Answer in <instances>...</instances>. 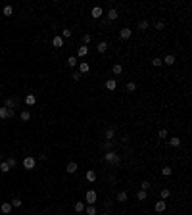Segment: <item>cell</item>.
<instances>
[{
	"mask_svg": "<svg viewBox=\"0 0 192 215\" xmlns=\"http://www.w3.org/2000/svg\"><path fill=\"white\" fill-rule=\"evenodd\" d=\"M104 160H106L108 163H112V165H117L121 158H119V154H117V152H113V150H108L106 154H104Z\"/></svg>",
	"mask_w": 192,
	"mask_h": 215,
	"instance_id": "cell-1",
	"label": "cell"
},
{
	"mask_svg": "<svg viewBox=\"0 0 192 215\" xmlns=\"http://www.w3.org/2000/svg\"><path fill=\"white\" fill-rule=\"evenodd\" d=\"M96 198H98L96 190H87V194H85V200H87V204H89V206H94Z\"/></svg>",
	"mask_w": 192,
	"mask_h": 215,
	"instance_id": "cell-2",
	"label": "cell"
},
{
	"mask_svg": "<svg viewBox=\"0 0 192 215\" xmlns=\"http://www.w3.org/2000/svg\"><path fill=\"white\" fill-rule=\"evenodd\" d=\"M35 165H37V161H35V158H31V156H27V158L23 160V167H25L27 171L35 169Z\"/></svg>",
	"mask_w": 192,
	"mask_h": 215,
	"instance_id": "cell-3",
	"label": "cell"
},
{
	"mask_svg": "<svg viewBox=\"0 0 192 215\" xmlns=\"http://www.w3.org/2000/svg\"><path fill=\"white\" fill-rule=\"evenodd\" d=\"M133 36V31L129 29V27H123L121 31H119V39H123V40H129Z\"/></svg>",
	"mask_w": 192,
	"mask_h": 215,
	"instance_id": "cell-4",
	"label": "cell"
},
{
	"mask_svg": "<svg viewBox=\"0 0 192 215\" xmlns=\"http://www.w3.org/2000/svg\"><path fill=\"white\" fill-rule=\"evenodd\" d=\"M90 15H92V19H100L102 15H104V10L100 6H94V8L90 10Z\"/></svg>",
	"mask_w": 192,
	"mask_h": 215,
	"instance_id": "cell-5",
	"label": "cell"
},
{
	"mask_svg": "<svg viewBox=\"0 0 192 215\" xmlns=\"http://www.w3.org/2000/svg\"><path fill=\"white\" fill-rule=\"evenodd\" d=\"M8 117H14V109H8V108H0V119H8Z\"/></svg>",
	"mask_w": 192,
	"mask_h": 215,
	"instance_id": "cell-6",
	"label": "cell"
},
{
	"mask_svg": "<svg viewBox=\"0 0 192 215\" xmlns=\"http://www.w3.org/2000/svg\"><path fill=\"white\" fill-rule=\"evenodd\" d=\"M165 207H167V202H165V200H158V202H156V206H154V209L158 213H163Z\"/></svg>",
	"mask_w": 192,
	"mask_h": 215,
	"instance_id": "cell-7",
	"label": "cell"
},
{
	"mask_svg": "<svg viewBox=\"0 0 192 215\" xmlns=\"http://www.w3.org/2000/svg\"><path fill=\"white\" fill-rule=\"evenodd\" d=\"M106 17H108V21H115V19L119 17L117 10L115 8H110V10H108V14H106Z\"/></svg>",
	"mask_w": 192,
	"mask_h": 215,
	"instance_id": "cell-8",
	"label": "cell"
},
{
	"mask_svg": "<svg viewBox=\"0 0 192 215\" xmlns=\"http://www.w3.org/2000/svg\"><path fill=\"white\" fill-rule=\"evenodd\" d=\"M77 169H79V165H77L75 161H69V163L65 165V173H69V175H73V173H77Z\"/></svg>",
	"mask_w": 192,
	"mask_h": 215,
	"instance_id": "cell-9",
	"label": "cell"
},
{
	"mask_svg": "<svg viewBox=\"0 0 192 215\" xmlns=\"http://www.w3.org/2000/svg\"><path fill=\"white\" fill-rule=\"evenodd\" d=\"M89 71H90L89 62H79V73L81 75H85V73H89Z\"/></svg>",
	"mask_w": 192,
	"mask_h": 215,
	"instance_id": "cell-10",
	"label": "cell"
},
{
	"mask_svg": "<svg viewBox=\"0 0 192 215\" xmlns=\"http://www.w3.org/2000/svg\"><path fill=\"white\" fill-rule=\"evenodd\" d=\"M85 179L89 181V182H94V181H96V171H94V169H89V171L85 173Z\"/></svg>",
	"mask_w": 192,
	"mask_h": 215,
	"instance_id": "cell-11",
	"label": "cell"
},
{
	"mask_svg": "<svg viewBox=\"0 0 192 215\" xmlns=\"http://www.w3.org/2000/svg\"><path fill=\"white\" fill-rule=\"evenodd\" d=\"M52 44H54L56 48H64V39H61L60 35H56L54 39H52Z\"/></svg>",
	"mask_w": 192,
	"mask_h": 215,
	"instance_id": "cell-12",
	"label": "cell"
},
{
	"mask_svg": "<svg viewBox=\"0 0 192 215\" xmlns=\"http://www.w3.org/2000/svg\"><path fill=\"white\" fill-rule=\"evenodd\" d=\"M25 104H27V106H35V104H37V96H35V94H27V96H25Z\"/></svg>",
	"mask_w": 192,
	"mask_h": 215,
	"instance_id": "cell-13",
	"label": "cell"
},
{
	"mask_svg": "<svg viewBox=\"0 0 192 215\" xmlns=\"http://www.w3.org/2000/svg\"><path fill=\"white\" fill-rule=\"evenodd\" d=\"M0 211H2L4 215L12 213V204H10V202H6V204H2V206H0Z\"/></svg>",
	"mask_w": 192,
	"mask_h": 215,
	"instance_id": "cell-14",
	"label": "cell"
},
{
	"mask_svg": "<svg viewBox=\"0 0 192 215\" xmlns=\"http://www.w3.org/2000/svg\"><path fill=\"white\" fill-rule=\"evenodd\" d=\"M162 64H165V65H173V64H175V56H173V54H167V56L162 60Z\"/></svg>",
	"mask_w": 192,
	"mask_h": 215,
	"instance_id": "cell-15",
	"label": "cell"
},
{
	"mask_svg": "<svg viewBox=\"0 0 192 215\" xmlns=\"http://www.w3.org/2000/svg\"><path fill=\"white\" fill-rule=\"evenodd\" d=\"M106 88H108V90H115V88H117V81L115 79H108L106 81Z\"/></svg>",
	"mask_w": 192,
	"mask_h": 215,
	"instance_id": "cell-16",
	"label": "cell"
},
{
	"mask_svg": "<svg viewBox=\"0 0 192 215\" xmlns=\"http://www.w3.org/2000/svg\"><path fill=\"white\" fill-rule=\"evenodd\" d=\"M87 54H89V46H85V44L79 46V50H77V56H79V58H85Z\"/></svg>",
	"mask_w": 192,
	"mask_h": 215,
	"instance_id": "cell-17",
	"label": "cell"
},
{
	"mask_svg": "<svg viewBox=\"0 0 192 215\" xmlns=\"http://www.w3.org/2000/svg\"><path fill=\"white\" fill-rule=\"evenodd\" d=\"M112 73H113V75H121V73H123V65L121 64H113Z\"/></svg>",
	"mask_w": 192,
	"mask_h": 215,
	"instance_id": "cell-18",
	"label": "cell"
},
{
	"mask_svg": "<svg viewBox=\"0 0 192 215\" xmlns=\"http://www.w3.org/2000/svg\"><path fill=\"white\" fill-rule=\"evenodd\" d=\"M73 209H75V213L85 211V202H75V204H73Z\"/></svg>",
	"mask_w": 192,
	"mask_h": 215,
	"instance_id": "cell-19",
	"label": "cell"
},
{
	"mask_svg": "<svg viewBox=\"0 0 192 215\" xmlns=\"http://www.w3.org/2000/svg\"><path fill=\"white\" fill-rule=\"evenodd\" d=\"M15 106H17V100H14V98H8L6 104H4V108H8V109H14Z\"/></svg>",
	"mask_w": 192,
	"mask_h": 215,
	"instance_id": "cell-20",
	"label": "cell"
},
{
	"mask_svg": "<svg viewBox=\"0 0 192 215\" xmlns=\"http://www.w3.org/2000/svg\"><path fill=\"white\" fill-rule=\"evenodd\" d=\"M67 65H69V67L79 65V60H77V56H69V58H67Z\"/></svg>",
	"mask_w": 192,
	"mask_h": 215,
	"instance_id": "cell-21",
	"label": "cell"
},
{
	"mask_svg": "<svg viewBox=\"0 0 192 215\" xmlns=\"http://www.w3.org/2000/svg\"><path fill=\"white\" fill-rule=\"evenodd\" d=\"M146 198H148V192H146V190H138V192H137V200H138V202H144Z\"/></svg>",
	"mask_w": 192,
	"mask_h": 215,
	"instance_id": "cell-22",
	"label": "cell"
},
{
	"mask_svg": "<svg viewBox=\"0 0 192 215\" xmlns=\"http://www.w3.org/2000/svg\"><path fill=\"white\" fill-rule=\"evenodd\" d=\"M137 27H138V31H146V29L150 27V23L146 21V19H140V21H138V25H137Z\"/></svg>",
	"mask_w": 192,
	"mask_h": 215,
	"instance_id": "cell-23",
	"label": "cell"
},
{
	"mask_svg": "<svg viewBox=\"0 0 192 215\" xmlns=\"http://www.w3.org/2000/svg\"><path fill=\"white\" fill-rule=\"evenodd\" d=\"M96 50L100 52V54H104V52L108 50V43H106V40H102V43H98V46H96Z\"/></svg>",
	"mask_w": 192,
	"mask_h": 215,
	"instance_id": "cell-24",
	"label": "cell"
},
{
	"mask_svg": "<svg viewBox=\"0 0 192 215\" xmlns=\"http://www.w3.org/2000/svg\"><path fill=\"white\" fill-rule=\"evenodd\" d=\"M10 169H12V167L8 165V161H6V160H2V161H0V171H2V173H8Z\"/></svg>",
	"mask_w": 192,
	"mask_h": 215,
	"instance_id": "cell-25",
	"label": "cell"
},
{
	"mask_svg": "<svg viewBox=\"0 0 192 215\" xmlns=\"http://www.w3.org/2000/svg\"><path fill=\"white\" fill-rule=\"evenodd\" d=\"M113 136H115V129H113V127L106 129V138L108 140H113Z\"/></svg>",
	"mask_w": 192,
	"mask_h": 215,
	"instance_id": "cell-26",
	"label": "cell"
},
{
	"mask_svg": "<svg viewBox=\"0 0 192 215\" xmlns=\"http://www.w3.org/2000/svg\"><path fill=\"white\" fill-rule=\"evenodd\" d=\"M19 117H21V121H29V119H31V113H29V109H23V112L19 113Z\"/></svg>",
	"mask_w": 192,
	"mask_h": 215,
	"instance_id": "cell-27",
	"label": "cell"
},
{
	"mask_svg": "<svg viewBox=\"0 0 192 215\" xmlns=\"http://www.w3.org/2000/svg\"><path fill=\"white\" fill-rule=\"evenodd\" d=\"M117 202H127V192L125 190H121V192H117Z\"/></svg>",
	"mask_w": 192,
	"mask_h": 215,
	"instance_id": "cell-28",
	"label": "cell"
},
{
	"mask_svg": "<svg viewBox=\"0 0 192 215\" xmlns=\"http://www.w3.org/2000/svg\"><path fill=\"white\" fill-rule=\"evenodd\" d=\"M2 14L6 15V17H10V15L14 14V8H12V6H10V4H8V6H4V10H2Z\"/></svg>",
	"mask_w": 192,
	"mask_h": 215,
	"instance_id": "cell-29",
	"label": "cell"
},
{
	"mask_svg": "<svg viewBox=\"0 0 192 215\" xmlns=\"http://www.w3.org/2000/svg\"><path fill=\"white\" fill-rule=\"evenodd\" d=\"M125 88H127V92H134V90H137V83H133V81H129V83H127V87H125Z\"/></svg>",
	"mask_w": 192,
	"mask_h": 215,
	"instance_id": "cell-30",
	"label": "cell"
},
{
	"mask_svg": "<svg viewBox=\"0 0 192 215\" xmlns=\"http://www.w3.org/2000/svg\"><path fill=\"white\" fill-rule=\"evenodd\" d=\"M169 144L177 148V146H181V138H179V136H173V138H169Z\"/></svg>",
	"mask_w": 192,
	"mask_h": 215,
	"instance_id": "cell-31",
	"label": "cell"
},
{
	"mask_svg": "<svg viewBox=\"0 0 192 215\" xmlns=\"http://www.w3.org/2000/svg\"><path fill=\"white\" fill-rule=\"evenodd\" d=\"M159 196H162V200H167V198L171 196V190H169V188H163V190L159 192Z\"/></svg>",
	"mask_w": 192,
	"mask_h": 215,
	"instance_id": "cell-32",
	"label": "cell"
},
{
	"mask_svg": "<svg viewBox=\"0 0 192 215\" xmlns=\"http://www.w3.org/2000/svg\"><path fill=\"white\" fill-rule=\"evenodd\" d=\"M85 209H87V215H98V211H96L94 206H87Z\"/></svg>",
	"mask_w": 192,
	"mask_h": 215,
	"instance_id": "cell-33",
	"label": "cell"
},
{
	"mask_svg": "<svg viewBox=\"0 0 192 215\" xmlns=\"http://www.w3.org/2000/svg\"><path fill=\"white\" fill-rule=\"evenodd\" d=\"M10 204H12V207H21V198H14V200L12 202H10Z\"/></svg>",
	"mask_w": 192,
	"mask_h": 215,
	"instance_id": "cell-34",
	"label": "cell"
},
{
	"mask_svg": "<svg viewBox=\"0 0 192 215\" xmlns=\"http://www.w3.org/2000/svg\"><path fill=\"white\" fill-rule=\"evenodd\" d=\"M152 65L154 67H162L163 64H162V58H152Z\"/></svg>",
	"mask_w": 192,
	"mask_h": 215,
	"instance_id": "cell-35",
	"label": "cell"
},
{
	"mask_svg": "<svg viewBox=\"0 0 192 215\" xmlns=\"http://www.w3.org/2000/svg\"><path fill=\"white\" fill-rule=\"evenodd\" d=\"M83 43H85V46L90 44L92 43V35H83Z\"/></svg>",
	"mask_w": 192,
	"mask_h": 215,
	"instance_id": "cell-36",
	"label": "cell"
},
{
	"mask_svg": "<svg viewBox=\"0 0 192 215\" xmlns=\"http://www.w3.org/2000/svg\"><path fill=\"white\" fill-rule=\"evenodd\" d=\"M60 36H61V39H69V36H71V29H64Z\"/></svg>",
	"mask_w": 192,
	"mask_h": 215,
	"instance_id": "cell-37",
	"label": "cell"
},
{
	"mask_svg": "<svg viewBox=\"0 0 192 215\" xmlns=\"http://www.w3.org/2000/svg\"><path fill=\"white\" fill-rule=\"evenodd\" d=\"M162 175H163V177H169V175H171V167H167V165H165L163 169H162Z\"/></svg>",
	"mask_w": 192,
	"mask_h": 215,
	"instance_id": "cell-38",
	"label": "cell"
},
{
	"mask_svg": "<svg viewBox=\"0 0 192 215\" xmlns=\"http://www.w3.org/2000/svg\"><path fill=\"white\" fill-rule=\"evenodd\" d=\"M148 188H150V182H148V181H142V182H140V190H146V192H148Z\"/></svg>",
	"mask_w": 192,
	"mask_h": 215,
	"instance_id": "cell-39",
	"label": "cell"
},
{
	"mask_svg": "<svg viewBox=\"0 0 192 215\" xmlns=\"http://www.w3.org/2000/svg\"><path fill=\"white\" fill-rule=\"evenodd\" d=\"M158 136H159V138H167V131H165V129H159Z\"/></svg>",
	"mask_w": 192,
	"mask_h": 215,
	"instance_id": "cell-40",
	"label": "cell"
},
{
	"mask_svg": "<svg viewBox=\"0 0 192 215\" xmlns=\"http://www.w3.org/2000/svg\"><path fill=\"white\" fill-rule=\"evenodd\" d=\"M71 77H73V81H79V79H81V77H83V75H81V73H79V71H73V75H71Z\"/></svg>",
	"mask_w": 192,
	"mask_h": 215,
	"instance_id": "cell-41",
	"label": "cell"
},
{
	"mask_svg": "<svg viewBox=\"0 0 192 215\" xmlns=\"http://www.w3.org/2000/svg\"><path fill=\"white\" fill-rule=\"evenodd\" d=\"M6 161H8V165H10V167H15V163H17V161H15L14 158H8Z\"/></svg>",
	"mask_w": 192,
	"mask_h": 215,
	"instance_id": "cell-42",
	"label": "cell"
},
{
	"mask_svg": "<svg viewBox=\"0 0 192 215\" xmlns=\"http://www.w3.org/2000/svg\"><path fill=\"white\" fill-rule=\"evenodd\" d=\"M112 144H113V140H106V142H104V148L110 150V148H112Z\"/></svg>",
	"mask_w": 192,
	"mask_h": 215,
	"instance_id": "cell-43",
	"label": "cell"
},
{
	"mask_svg": "<svg viewBox=\"0 0 192 215\" xmlns=\"http://www.w3.org/2000/svg\"><path fill=\"white\" fill-rule=\"evenodd\" d=\"M163 27H165V23H163V21H158V23H156V29H158V31H162Z\"/></svg>",
	"mask_w": 192,
	"mask_h": 215,
	"instance_id": "cell-44",
	"label": "cell"
},
{
	"mask_svg": "<svg viewBox=\"0 0 192 215\" xmlns=\"http://www.w3.org/2000/svg\"><path fill=\"white\" fill-rule=\"evenodd\" d=\"M100 215H110V213H100Z\"/></svg>",
	"mask_w": 192,
	"mask_h": 215,
	"instance_id": "cell-45",
	"label": "cell"
},
{
	"mask_svg": "<svg viewBox=\"0 0 192 215\" xmlns=\"http://www.w3.org/2000/svg\"><path fill=\"white\" fill-rule=\"evenodd\" d=\"M0 161H2V154H0Z\"/></svg>",
	"mask_w": 192,
	"mask_h": 215,
	"instance_id": "cell-46",
	"label": "cell"
}]
</instances>
